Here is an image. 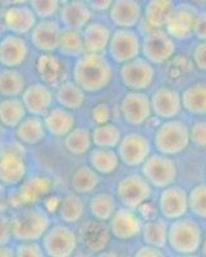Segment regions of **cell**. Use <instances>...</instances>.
Returning a JSON list of instances; mask_svg holds the SVG:
<instances>
[{
    "label": "cell",
    "instance_id": "cell-32",
    "mask_svg": "<svg viewBox=\"0 0 206 257\" xmlns=\"http://www.w3.org/2000/svg\"><path fill=\"white\" fill-rule=\"evenodd\" d=\"M84 93L86 91L74 81H66L59 85V88L56 89V99L58 104L64 108L77 111L84 105L86 99Z\"/></svg>",
    "mask_w": 206,
    "mask_h": 257
},
{
    "label": "cell",
    "instance_id": "cell-20",
    "mask_svg": "<svg viewBox=\"0 0 206 257\" xmlns=\"http://www.w3.org/2000/svg\"><path fill=\"white\" fill-rule=\"evenodd\" d=\"M151 109L159 118L170 120L174 118L182 108V98L180 93L168 86L156 89L150 98Z\"/></svg>",
    "mask_w": 206,
    "mask_h": 257
},
{
    "label": "cell",
    "instance_id": "cell-7",
    "mask_svg": "<svg viewBox=\"0 0 206 257\" xmlns=\"http://www.w3.org/2000/svg\"><path fill=\"white\" fill-rule=\"evenodd\" d=\"M141 166L142 176L152 187L164 189L174 184L177 179L178 171L174 161L162 153L148 156Z\"/></svg>",
    "mask_w": 206,
    "mask_h": 257
},
{
    "label": "cell",
    "instance_id": "cell-34",
    "mask_svg": "<svg viewBox=\"0 0 206 257\" xmlns=\"http://www.w3.org/2000/svg\"><path fill=\"white\" fill-rule=\"evenodd\" d=\"M56 212L59 215V219L64 224H77L84 217V205L78 194L73 192L72 194H67V196L60 199Z\"/></svg>",
    "mask_w": 206,
    "mask_h": 257
},
{
    "label": "cell",
    "instance_id": "cell-48",
    "mask_svg": "<svg viewBox=\"0 0 206 257\" xmlns=\"http://www.w3.org/2000/svg\"><path fill=\"white\" fill-rule=\"evenodd\" d=\"M12 228H10V217L0 215V245H6L12 242Z\"/></svg>",
    "mask_w": 206,
    "mask_h": 257
},
{
    "label": "cell",
    "instance_id": "cell-29",
    "mask_svg": "<svg viewBox=\"0 0 206 257\" xmlns=\"http://www.w3.org/2000/svg\"><path fill=\"white\" fill-rule=\"evenodd\" d=\"M173 0H148L145 7V21L148 27L162 29L174 12Z\"/></svg>",
    "mask_w": 206,
    "mask_h": 257
},
{
    "label": "cell",
    "instance_id": "cell-15",
    "mask_svg": "<svg viewBox=\"0 0 206 257\" xmlns=\"http://www.w3.org/2000/svg\"><path fill=\"white\" fill-rule=\"evenodd\" d=\"M190 210L188 193L177 185L164 188L159 197V211L166 220H176L183 217Z\"/></svg>",
    "mask_w": 206,
    "mask_h": 257
},
{
    "label": "cell",
    "instance_id": "cell-52",
    "mask_svg": "<svg viewBox=\"0 0 206 257\" xmlns=\"http://www.w3.org/2000/svg\"><path fill=\"white\" fill-rule=\"evenodd\" d=\"M134 256L137 257H145V256H162V248H158V247H154V245H148L145 244L144 247L137 249V252L134 253Z\"/></svg>",
    "mask_w": 206,
    "mask_h": 257
},
{
    "label": "cell",
    "instance_id": "cell-42",
    "mask_svg": "<svg viewBox=\"0 0 206 257\" xmlns=\"http://www.w3.org/2000/svg\"><path fill=\"white\" fill-rule=\"evenodd\" d=\"M60 61L58 57L52 56V53H44L42 56L38 57L36 62V70L38 76L45 84H54L60 76L62 71Z\"/></svg>",
    "mask_w": 206,
    "mask_h": 257
},
{
    "label": "cell",
    "instance_id": "cell-9",
    "mask_svg": "<svg viewBox=\"0 0 206 257\" xmlns=\"http://www.w3.org/2000/svg\"><path fill=\"white\" fill-rule=\"evenodd\" d=\"M28 166L24 152L17 147L0 151V183L6 187H18L26 179Z\"/></svg>",
    "mask_w": 206,
    "mask_h": 257
},
{
    "label": "cell",
    "instance_id": "cell-19",
    "mask_svg": "<svg viewBox=\"0 0 206 257\" xmlns=\"http://www.w3.org/2000/svg\"><path fill=\"white\" fill-rule=\"evenodd\" d=\"M62 30L56 21H38L35 27L30 32V40L32 47L41 53H52L58 50Z\"/></svg>",
    "mask_w": 206,
    "mask_h": 257
},
{
    "label": "cell",
    "instance_id": "cell-46",
    "mask_svg": "<svg viewBox=\"0 0 206 257\" xmlns=\"http://www.w3.org/2000/svg\"><path fill=\"white\" fill-rule=\"evenodd\" d=\"M190 141L198 148H206V121H198L190 128Z\"/></svg>",
    "mask_w": 206,
    "mask_h": 257
},
{
    "label": "cell",
    "instance_id": "cell-2",
    "mask_svg": "<svg viewBox=\"0 0 206 257\" xmlns=\"http://www.w3.org/2000/svg\"><path fill=\"white\" fill-rule=\"evenodd\" d=\"M52 226L49 212L38 205L17 208L10 217L13 240H41Z\"/></svg>",
    "mask_w": 206,
    "mask_h": 257
},
{
    "label": "cell",
    "instance_id": "cell-38",
    "mask_svg": "<svg viewBox=\"0 0 206 257\" xmlns=\"http://www.w3.org/2000/svg\"><path fill=\"white\" fill-rule=\"evenodd\" d=\"M99 185V176L91 166H80L70 176V188L77 194H88Z\"/></svg>",
    "mask_w": 206,
    "mask_h": 257
},
{
    "label": "cell",
    "instance_id": "cell-17",
    "mask_svg": "<svg viewBox=\"0 0 206 257\" xmlns=\"http://www.w3.org/2000/svg\"><path fill=\"white\" fill-rule=\"evenodd\" d=\"M120 112L126 122L130 125H142L148 120L152 112L150 98L141 91L132 90L123 96L120 102Z\"/></svg>",
    "mask_w": 206,
    "mask_h": 257
},
{
    "label": "cell",
    "instance_id": "cell-5",
    "mask_svg": "<svg viewBox=\"0 0 206 257\" xmlns=\"http://www.w3.org/2000/svg\"><path fill=\"white\" fill-rule=\"evenodd\" d=\"M41 244L49 257H70L77 249L78 237L68 224H56L48 229Z\"/></svg>",
    "mask_w": 206,
    "mask_h": 257
},
{
    "label": "cell",
    "instance_id": "cell-14",
    "mask_svg": "<svg viewBox=\"0 0 206 257\" xmlns=\"http://www.w3.org/2000/svg\"><path fill=\"white\" fill-rule=\"evenodd\" d=\"M142 220L134 210L123 207L116 210L109 220V229L112 235L120 240H130L136 238L142 230Z\"/></svg>",
    "mask_w": 206,
    "mask_h": 257
},
{
    "label": "cell",
    "instance_id": "cell-54",
    "mask_svg": "<svg viewBox=\"0 0 206 257\" xmlns=\"http://www.w3.org/2000/svg\"><path fill=\"white\" fill-rule=\"evenodd\" d=\"M28 0H3V3L8 4V6H14V4H24Z\"/></svg>",
    "mask_w": 206,
    "mask_h": 257
},
{
    "label": "cell",
    "instance_id": "cell-53",
    "mask_svg": "<svg viewBox=\"0 0 206 257\" xmlns=\"http://www.w3.org/2000/svg\"><path fill=\"white\" fill-rule=\"evenodd\" d=\"M10 256H16L14 248L9 247V244L0 245V257H10Z\"/></svg>",
    "mask_w": 206,
    "mask_h": 257
},
{
    "label": "cell",
    "instance_id": "cell-57",
    "mask_svg": "<svg viewBox=\"0 0 206 257\" xmlns=\"http://www.w3.org/2000/svg\"><path fill=\"white\" fill-rule=\"evenodd\" d=\"M205 175H206V171H205Z\"/></svg>",
    "mask_w": 206,
    "mask_h": 257
},
{
    "label": "cell",
    "instance_id": "cell-40",
    "mask_svg": "<svg viewBox=\"0 0 206 257\" xmlns=\"http://www.w3.org/2000/svg\"><path fill=\"white\" fill-rule=\"evenodd\" d=\"M91 216L99 221H109L116 211V199L109 193H98L91 198L90 205Z\"/></svg>",
    "mask_w": 206,
    "mask_h": 257
},
{
    "label": "cell",
    "instance_id": "cell-39",
    "mask_svg": "<svg viewBox=\"0 0 206 257\" xmlns=\"http://www.w3.org/2000/svg\"><path fill=\"white\" fill-rule=\"evenodd\" d=\"M58 50L63 56L77 57V58L86 53L81 30L64 29L60 34Z\"/></svg>",
    "mask_w": 206,
    "mask_h": 257
},
{
    "label": "cell",
    "instance_id": "cell-37",
    "mask_svg": "<svg viewBox=\"0 0 206 257\" xmlns=\"http://www.w3.org/2000/svg\"><path fill=\"white\" fill-rule=\"evenodd\" d=\"M64 148L72 156H84L90 152L92 146L91 132L88 127H74L63 138Z\"/></svg>",
    "mask_w": 206,
    "mask_h": 257
},
{
    "label": "cell",
    "instance_id": "cell-27",
    "mask_svg": "<svg viewBox=\"0 0 206 257\" xmlns=\"http://www.w3.org/2000/svg\"><path fill=\"white\" fill-rule=\"evenodd\" d=\"M14 133L20 143L24 146H38L45 141L48 132L42 117L28 114L18 123Z\"/></svg>",
    "mask_w": 206,
    "mask_h": 257
},
{
    "label": "cell",
    "instance_id": "cell-35",
    "mask_svg": "<svg viewBox=\"0 0 206 257\" xmlns=\"http://www.w3.org/2000/svg\"><path fill=\"white\" fill-rule=\"evenodd\" d=\"M26 89L24 75L17 68L4 67L0 71V96L12 98L22 95Z\"/></svg>",
    "mask_w": 206,
    "mask_h": 257
},
{
    "label": "cell",
    "instance_id": "cell-6",
    "mask_svg": "<svg viewBox=\"0 0 206 257\" xmlns=\"http://www.w3.org/2000/svg\"><path fill=\"white\" fill-rule=\"evenodd\" d=\"M10 196V205L16 208L24 206L38 205L50 194L52 189V180L44 175H34L24 179Z\"/></svg>",
    "mask_w": 206,
    "mask_h": 257
},
{
    "label": "cell",
    "instance_id": "cell-31",
    "mask_svg": "<svg viewBox=\"0 0 206 257\" xmlns=\"http://www.w3.org/2000/svg\"><path fill=\"white\" fill-rule=\"evenodd\" d=\"M119 156L116 151L112 148H100L96 147L95 149L90 151L88 162L90 166L95 170L98 174L102 175H110L118 169Z\"/></svg>",
    "mask_w": 206,
    "mask_h": 257
},
{
    "label": "cell",
    "instance_id": "cell-11",
    "mask_svg": "<svg viewBox=\"0 0 206 257\" xmlns=\"http://www.w3.org/2000/svg\"><path fill=\"white\" fill-rule=\"evenodd\" d=\"M155 79L152 63L145 58H136L123 63L120 68V80L126 88L134 91L145 90Z\"/></svg>",
    "mask_w": 206,
    "mask_h": 257
},
{
    "label": "cell",
    "instance_id": "cell-51",
    "mask_svg": "<svg viewBox=\"0 0 206 257\" xmlns=\"http://www.w3.org/2000/svg\"><path fill=\"white\" fill-rule=\"evenodd\" d=\"M92 11L96 12H104V11H109L112 4L114 3V0H86Z\"/></svg>",
    "mask_w": 206,
    "mask_h": 257
},
{
    "label": "cell",
    "instance_id": "cell-45",
    "mask_svg": "<svg viewBox=\"0 0 206 257\" xmlns=\"http://www.w3.org/2000/svg\"><path fill=\"white\" fill-rule=\"evenodd\" d=\"M14 253L17 257H42L45 256V251L42 244L38 240H26L18 242L14 247Z\"/></svg>",
    "mask_w": 206,
    "mask_h": 257
},
{
    "label": "cell",
    "instance_id": "cell-23",
    "mask_svg": "<svg viewBox=\"0 0 206 257\" xmlns=\"http://www.w3.org/2000/svg\"><path fill=\"white\" fill-rule=\"evenodd\" d=\"M58 15L64 29L82 30L90 24L92 9L84 0H70L60 7Z\"/></svg>",
    "mask_w": 206,
    "mask_h": 257
},
{
    "label": "cell",
    "instance_id": "cell-44",
    "mask_svg": "<svg viewBox=\"0 0 206 257\" xmlns=\"http://www.w3.org/2000/svg\"><path fill=\"white\" fill-rule=\"evenodd\" d=\"M28 3L40 20L52 18L60 9V0H28Z\"/></svg>",
    "mask_w": 206,
    "mask_h": 257
},
{
    "label": "cell",
    "instance_id": "cell-4",
    "mask_svg": "<svg viewBox=\"0 0 206 257\" xmlns=\"http://www.w3.org/2000/svg\"><path fill=\"white\" fill-rule=\"evenodd\" d=\"M190 128L178 120H166L154 134L155 148L159 153L174 156L182 153L190 144Z\"/></svg>",
    "mask_w": 206,
    "mask_h": 257
},
{
    "label": "cell",
    "instance_id": "cell-49",
    "mask_svg": "<svg viewBox=\"0 0 206 257\" xmlns=\"http://www.w3.org/2000/svg\"><path fill=\"white\" fill-rule=\"evenodd\" d=\"M192 59L196 67L201 71H206V41H201L194 47L192 52Z\"/></svg>",
    "mask_w": 206,
    "mask_h": 257
},
{
    "label": "cell",
    "instance_id": "cell-26",
    "mask_svg": "<svg viewBox=\"0 0 206 257\" xmlns=\"http://www.w3.org/2000/svg\"><path fill=\"white\" fill-rule=\"evenodd\" d=\"M46 132L56 138H64L70 134L76 126V116L70 109L59 107H52L42 116Z\"/></svg>",
    "mask_w": 206,
    "mask_h": 257
},
{
    "label": "cell",
    "instance_id": "cell-36",
    "mask_svg": "<svg viewBox=\"0 0 206 257\" xmlns=\"http://www.w3.org/2000/svg\"><path fill=\"white\" fill-rule=\"evenodd\" d=\"M168 229L166 222L162 219H152L144 222L141 235L145 244L162 248L168 244Z\"/></svg>",
    "mask_w": 206,
    "mask_h": 257
},
{
    "label": "cell",
    "instance_id": "cell-10",
    "mask_svg": "<svg viewBox=\"0 0 206 257\" xmlns=\"http://www.w3.org/2000/svg\"><path fill=\"white\" fill-rule=\"evenodd\" d=\"M116 197L124 207L136 210L145 205L151 197V184L144 176H124L118 183Z\"/></svg>",
    "mask_w": 206,
    "mask_h": 257
},
{
    "label": "cell",
    "instance_id": "cell-22",
    "mask_svg": "<svg viewBox=\"0 0 206 257\" xmlns=\"http://www.w3.org/2000/svg\"><path fill=\"white\" fill-rule=\"evenodd\" d=\"M110 229L108 228L104 221L90 220L81 226L80 240L84 247L91 253H98L106 248L110 239Z\"/></svg>",
    "mask_w": 206,
    "mask_h": 257
},
{
    "label": "cell",
    "instance_id": "cell-41",
    "mask_svg": "<svg viewBox=\"0 0 206 257\" xmlns=\"http://www.w3.org/2000/svg\"><path fill=\"white\" fill-rule=\"evenodd\" d=\"M91 138H92V144L95 147L114 149L116 147H118L119 142L122 139V134L116 125L106 122L96 126L91 132Z\"/></svg>",
    "mask_w": 206,
    "mask_h": 257
},
{
    "label": "cell",
    "instance_id": "cell-43",
    "mask_svg": "<svg viewBox=\"0 0 206 257\" xmlns=\"http://www.w3.org/2000/svg\"><path fill=\"white\" fill-rule=\"evenodd\" d=\"M190 211L198 219H206V183L194 185L188 193Z\"/></svg>",
    "mask_w": 206,
    "mask_h": 257
},
{
    "label": "cell",
    "instance_id": "cell-13",
    "mask_svg": "<svg viewBox=\"0 0 206 257\" xmlns=\"http://www.w3.org/2000/svg\"><path fill=\"white\" fill-rule=\"evenodd\" d=\"M151 146L148 138L137 133L127 134L118 144L119 160L127 166H140L150 156Z\"/></svg>",
    "mask_w": 206,
    "mask_h": 257
},
{
    "label": "cell",
    "instance_id": "cell-12",
    "mask_svg": "<svg viewBox=\"0 0 206 257\" xmlns=\"http://www.w3.org/2000/svg\"><path fill=\"white\" fill-rule=\"evenodd\" d=\"M108 50L114 62L123 64L138 57L141 41L138 35L131 29H119L112 34Z\"/></svg>",
    "mask_w": 206,
    "mask_h": 257
},
{
    "label": "cell",
    "instance_id": "cell-56",
    "mask_svg": "<svg viewBox=\"0 0 206 257\" xmlns=\"http://www.w3.org/2000/svg\"><path fill=\"white\" fill-rule=\"evenodd\" d=\"M2 126H3V125H2V123H0V132H2Z\"/></svg>",
    "mask_w": 206,
    "mask_h": 257
},
{
    "label": "cell",
    "instance_id": "cell-28",
    "mask_svg": "<svg viewBox=\"0 0 206 257\" xmlns=\"http://www.w3.org/2000/svg\"><path fill=\"white\" fill-rule=\"evenodd\" d=\"M112 32L106 25L100 22H90L82 30L84 50L88 53H102L108 49Z\"/></svg>",
    "mask_w": 206,
    "mask_h": 257
},
{
    "label": "cell",
    "instance_id": "cell-24",
    "mask_svg": "<svg viewBox=\"0 0 206 257\" xmlns=\"http://www.w3.org/2000/svg\"><path fill=\"white\" fill-rule=\"evenodd\" d=\"M141 6L137 0H114L109 9L112 24L119 29H132L141 20Z\"/></svg>",
    "mask_w": 206,
    "mask_h": 257
},
{
    "label": "cell",
    "instance_id": "cell-30",
    "mask_svg": "<svg viewBox=\"0 0 206 257\" xmlns=\"http://www.w3.org/2000/svg\"><path fill=\"white\" fill-rule=\"evenodd\" d=\"M27 109L18 96L4 98L0 100V123L4 127L16 128L18 123L27 116Z\"/></svg>",
    "mask_w": 206,
    "mask_h": 257
},
{
    "label": "cell",
    "instance_id": "cell-25",
    "mask_svg": "<svg viewBox=\"0 0 206 257\" xmlns=\"http://www.w3.org/2000/svg\"><path fill=\"white\" fill-rule=\"evenodd\" d=\"M196 11L191 6L180 4L176 7L174 12L169 18L166 29V32L173 39H186L192 35L194 20H196Z\"/></svg>",
    "mask_w": 206,
    "mask_h": 257
},
{
    "label": "cell",
    "instance_id": "cell-33",
    "mask_svg": "<svg viewBox=\"0 0 206 257\" xmlns=\"http://www.w3.org/2000/svg\"><path fill=\"white\" fill-rule=\"evenodd\" d=\"M182 107L194 116L206 114V84L198 82L190 85L182 95Z\"/></svg>",
    "mask_w": 206,
    "mask_h": 257
},
{
    "label": "cell",
    "instance_id": "cell-3",
    "mask_svg": "<svg viewBox=\"0 0 206 257\" xmlns=\"http://www.w3.org/2000/svg\"><path fill=\"white\" fill-rule=\"evenodd\" d=\"M168 244L178 254L188 256L196 253L202 244L200 225L184 216L173 220L168 229Z\"/></svg>",
    "mask_w": 206,
    "mask_h": 257
},
{
    "label": "cell",
    "instance_id": "cell-50",
    "mask_svg": "<svg viewBox=\"0 0 206 257\" xmlns=\"http://www.w3.org/2000/svg\"><path fill=\"white\" fill-rule=\"evenodd\" d=\"M192 35H194V38H198L200 41H206V12L198 13L196 16Z\"/></svg>",
    "mask_w": 206,
    "mask_h": 257
},
{
    "label": "cell",
    "instance_id": "cell-16",
    "mask_svg": "<svg viewBox=\"0 0 206 257\" xmlns=\"http://www.w3.org/2000/svg\"><path fill=\"white\" fill-rule=\"evenodd\" d=\"M30 48L24 36L8 34L0 39V64L6 68H17L28 58Z\"/></svg>",
    "mask_w": 206,
    "mask_h": 257
},
{
    "label": "cell",
    "instance_id": "cell-8",
    "mask_svg": "<svg viewBox=\"0 0 206 257\" xmlns=\"http://www.w3.org/2000/svg\"><path fill=\"white\" fill-rule=\"evenodd\" d=\"M145 59L152 64H162L174 56L176 44L174 40L168 32L162 29H152L146 32L141 44Z\"/></svg>",
    "mask_w": 206,
    "mask_h": 257
},
{
    "label": "cell",
    "instance_id": "cell-55",
    "mask_svg": "<svg viewBox=\"0 0 206 257\" xmlns=\"http://www.w3.org/2000/svg\"><path fill=\"white\" fill-rule=\"evenodd\" d=\"M201 252H202L204 256H206V238L202 240V244H201Z\"/></svg>",
    "mask_w": 206,
    "mask_h": 257
},
{
    "label": "cell",
    "instance_id": "cell-21",
    "mask_svg": "<svg viewBox=\"0 0 206 257\" xmlns=\"http://www.w3.org/2000/svg\"><path fill=\"white\" fill-rule=\"evenodd\" d=\"M20 96L28 114H35L40 117L44 116L52 108V102H54L52 90L48 88L45 82H36V84L26 86Z\"/></svg>",
    "mask_w": 206,
    "mask_h": 257
},
{
    "label": "cell",
    "instance_id": "cell-18",
    "mask_svg": "<svg viewBox=\"0 0 206 257\" xmlns=\"http://www.w3.org/2000/svg\"><path fill=\"white\" fill-rule=\"evenodd\" d=\"M3 22L9 32L24 36L30 34L38 24V16L30 6L14 4V6H9L4 11Z\"/></svg>",
    "mask_w": 206,
    "mask_h": 257
},
{
    "label": "cell",
    "instance_id": "cell-1",
    "mask_svg": "<svg viewBox=\"0 0 206 257\" xmlns=\"http://www.w3.org/2000/svg\"><path fill=\"white\" fill-rule=\"evenodd\" d=\"M113 70L102 53H84L73 67V81L86 93H98L110 84Z\"/></svg>",
    "mask_w": 206,
    "mask_h": 257
},
{
    "label": "cell",
    "instance_id": "cell-47",
    "mask_svg": "<svg viewBox=\"0 0 206 257\" xmlns=\"http://www.w3.org/2000/svg\"><path fill=\"white\" fill-rule=\"evenodd\" d=\"M91 118L96 125H102V123L109 122L110 120V108L109 105L104 103H99L91 111Z\"/></svg>",
    "mask_w": 206,
    "mask_h": 257
}]
</instances>
